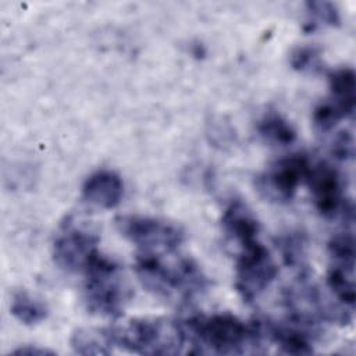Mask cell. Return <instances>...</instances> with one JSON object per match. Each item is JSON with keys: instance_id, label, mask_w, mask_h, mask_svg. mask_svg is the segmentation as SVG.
I'll use <instances>...</instances> for the list:
<instances>
[{"instance_id": "obj_3", "label": "cell", "mask_w": 356, "mask_h": 356, "mask_svg": "<svg viewBox=\"0 0 356 356\" xmlns=\"http://www.w3.org/2000/svg\"><path fill=\"white\" fill-rule=\"evenodd\" d=\"M108 330L114 346L139 355H178L186 343L182 321L167 318H136Z\"/></svg>"}, {"instance_id": "obj_18", "label": "cell", "mask_w": 356, "mask_h": 356, "mask_svg": "<svg viewBox=\"0 0 356 356\" xmlns=\"http://www.w3.org/2000/svg\"><path fill=\"white\" fill-rule=\"evenodd\" d=\"M306 13L309 17V26H337L341 22V14L337 4L325 0H316L306 3Z\"/></svg>"}, {"instance_id": "obj_21", "label": "cell", "mask_w": 356, "mask_h": 356, "mask_svg": "<svg viewBox=\"0 0 356 356\" xmlns=\"http://www.w3.org/2000/svg\"><path fill=\"white\" fill-rule=\"evenodd\" d=\"M332 154L338 160H350L355 154V140L353 135L348 131L339 132L332 142Z\"/></svg>"}, {"instance_id": "obj_11", "label": "cell", "mask_w": 356, "mask_h": 356, "mask_svg": "<svg viewBox=\"0 0 356 356\" xmlns=\"http://www.w3.org/2000/svg\"><path fill=\"white\" fill-rule=\"evenodd\" d=\"M221 225L225 235L238 246L254 241L259 236L260 224L241 200H232L224 210Z\"/></svg>"}, {"instance_id": "obj_13", "label": "cell", "mask_w": 356, "mask_h": 356, "mask_svg": "<svg viewBox=\"0 0 356 356\" xmlns=\"http://www.w3.org/2000/svg\"><path fill=\"white\" fill-rule=\"evenodd\" d=\"M260 328L263 338H267L271 342H274L284 353L309 355L313 352L309 335L298 328L274 323L263 324L261 321Z\"/></svg>"}, {"instance_id": "obj_14", "label": "cell", "mask_w": 356, "mask_h": 356, "mask_svg": "<svg viewBox=\"0 0 356 356\" xmlns=\"http://www.w3.org/2000/svg\"><path fill=\"white\" fill-rule=\"evenodd\" d=\"M259 135L275 146H288L295 142L296 131L289 121L275 110L266 111L257 121Z\"/></svg>"}, {"instance_id": "obj_6", "label": "cell", "mask_w": 356, "mask_h": 356, "mask_svg": "<svg viewBox=\"0 0 356 356\" xmlns=\"http://www.w3.org/2000/svg\"><path fill=\"white\" fill-rule=\"evenodd\" d=\"M120 234L140 252L172 253L184 241V232L174 224L146 216H122L115 220Z\"/></svg>"}, {"instance_id": "obj_2", "label": "cell", "mask_w": 356, "mask_h": 356, "mask_svg": "<svg viewBox=\"0 0 356 356\" xmlns=\"http://www.w3.org/2000/svg\"><path fill=\"white\" fill-rule=\"evenodd\" d=\"M164 253L139 252L135 270L142 285L165 299L191 300L207 288V278L191 257L164 261Z\"/></svg>"}, {"instance_id": "obj_22", "label": "cell", "mask_w": 356, "mask_h": 356, "mask_svg": "<svg viewBox=\"0 0 356 356\" xmlns=\"http://www.w3.org/2000/svg\"><path fill=\"white\" fill-rule=\"evenodd\" d=\"M13 353L15 355H38V356H44V355H53L51 350L49 349H43V348H36V346H24V348H18L15 349Z\"/></svg>"}, {"instance_id": "obj_15", "label": "cell", "mask_w": 356, "mask_h": 356, "mask_svg": "<svg viewBox=\"0 0 356 356\" xmlns=\"http://www.w3.org/2000/svg\"><path fill=\"white\" fill-rule=\"evenodd\" d=\"M71 346L79 355H108L114 345L108 328H78L71 337Z\"/></svg>"}, {"instance_id": "obj_17", "label": "cell", "mask_w": 356, "mask_h": 356, "mask_svg": "<svg viewBox=\"0 0 356 356\" xmlns=\"http://www.w3.org/2000/svg\"><path fill=\"white\" fill-rule=\"evenodd\" d=\"M331 264L355 268V236L350 231L337 232L328 242Z\"/></svg>"}, {"instance_id": "obj_4", "label": "cell", "mask_w": 356, "mask_h": 356, "mask_svg": "<svg viewBox=\"0 0 356 356\" xmlns=\"http://www.w3.org/2000/svg\"><path fill=\"white\" fill-rule=\"evenodd\" d=\"M83 296L88 310L104 317L121 316L129 293L120 266L97 252L83 270Z\"/></svg>"}, {"instance_id": "obj_5", "label": "cell", "mask_w": 356, "mask_h": 356, "mask_svg": "<svg viewBox=\"0 0 356 356\" xmlns=\"http://www.w3.org/2000/svg\"><path fill=\"white\" fill-rule=\"evenodd\" d=\"M235 261V288L245 302L256 300L275 280L278 268L259 239L239 245Z\"/></svg>"}, {"instance_id": "obj_20", "label": "cell", "mask_w": 356, "mask_h": 356, "mask_svg": "<svg viewBox=\"0 0 356 356\" xmlns=\"http://www.w3.org/2000/svg\"><path fill=\"white\" fill-rule=\"evenodd\" d=\"M341 120H343L342 114L331 104L328 100L320 103L313 113V122L317 129L321 132L331 131Z\"/></svg>"}, {"instance_id": "obj_9", "label": "cell", "mask_w": 356, "mask_h": 356, "mask_svg": "<svg viewBox=\"0 0 356 356\" xmlns=\"http://www.w3.org/2000/svg\"><path fill=\"white\" fill-rule=\"evenodd\" d=\"M310 189L312 200L317 211L325 217L332 218L338 214L353 216L352 203L343 199V188L339 172L328 163L318 161L310 165L305 181Z\"/></svg>"}, {"instance_id": "obj_19", "label": "cell", "mask_w": 356, "mask_h": 356, "mask_svg": "<svg viewBox=\"0 0 356 356\" xmlns=\"http://www.w3.org/2000/svg\"><path fill=\"white\" fill-rule=\"evenodd\" d=\"M320 50L314 46H300L291 53V65L293 70L305 72L318 67Z\"/></svg>"}, {"instance_id": "obj_1", "label": "cell", "mask_w": 356, "mask_h": 356, "mask_svg": "<svg viewBox=\"0 0 356 356\" xmlns=\"http://www.w3.org/2000/svg\"><path fill=\"white\" fill-rule=\"evenodd\" d=\"M192 353L242 355L263 339L260 321L246 324L229 313L196 316L182 321Z\"/></svg>"}, {"instance_id": "obj_7", "label": "cell", "mask_w": 356, "mask_h": 356, "mask_svg": "<svg viewBox=\"0 0 356 356\" xmlns=\"http://www.w3.org/2000/svg\"><path fill=\"white\" fill-rule=\"evenodd\" d=\"M99 235L83 222L67 220L53 242L56 264L68 273H83L90 259L99 252Z\"/></svg>"}, {"instance_id": "obj_16", "label": "cell", "mask_w": 356, "mask_h": 356, "mask_svg": "<svg viewBox=\"0 0 356 356\" xmlns=\"http://www.w3.org/2000/svg\"><path fill=\"white\" fill-rule=\"evenodd\" d=\"M11 314L25 325H35L47 317V307L25 291L14 293L11 300Z\"/></svg>"}, {"instance_id": "obj_8", "label": "cell", "mask_w": 356, "mask_h": 356, "mask_svg": "<svg viewBox=\"0 0 356 356\" xmlns=\"http://www.w3.org/2000/svg\"><path fill=\"white\" fill-rule=\"evenodd\" d=\"M310 165L312 163L306 154L295 153L285 156L257 177V191L270 202H289L298 188L306 181Z\"/></svg>"}, {"instance_id": "obj_12", "label": "cell", "mask_w": 356, "mask_h": 356, "mask_svg": "<svg viewBox=\"0 0 356 356\" xmlns=\"http://www.w3.org/2000/svg\"><path fill=\"white\" fill-rule=\"evenodd\" d=\"M330 99H327L342 114L343 118L352 117L356 107V75L349 67L337 68L328 72Z\"/></svg>"}, {"instance_id": "obj_10", "label": "cell", "mask_w": 356, "mask_h": 356, "mask_svg": "<svg viewBox=\"0 0 356 356\" xmlns=\"http://www.w3.org/2000/svg\"><path fill=\"white\" fill-rule=\"evenodd\" d=\"M83 199L100 209H113L124 196L121 177L110 170H99L89 175L82 186Z\"/></svg>"}]
</instances>
